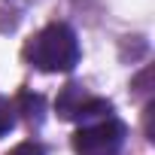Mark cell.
Returning a JSON list of instances; mask_svg holds the SVG:
<instances>
[{
	"instance_id": "obj_5",
	"label": "cell",
	"mask_w": 155,
	"mask_h": 155,
	"mask_svg": "<svg viewBox=\"0 0 155 155\" xmlns=\"http://www.w3.org/2000/svg\"><path fill=\"white\" fill-rule=\"evenodd\" d=\"M6 155H43V146L40 143H18L12 152H6Z\"/></svg>"
},
{
	"instance_id": "obj_2",
	"label": "cell",
	"mask_w": 155,
	"mask_h": 155,
	"mask_svg": "<svg viewBox=\"0 0 155 155\" xmlns=\"http://www.w3.org/2000/svg\"><path fill=\"white\" fill-rule=\"evenodd\" d=\"M125 134L128 131L116 116H104L97 122L82 125L73 134V149H76V155H119Z\"/></svg>"
},
{
	"instance_id": "obj_3",
	"label": "cell",
	"mask_w": 155,
	"mask_h": 155,
	"mask_svg": "<svg viewBox=\"0 0 155 155\" xmlns=\"http://www.w3.org/2000/svg\"><path fill=\"white\" fill-rule=\"evenodd\" d=\"M58 116L61 119H70V122H97L104 116H113V107L101 97H88L79 85H67L58 97Z\"/></svg>"
},
{
	"instance_id": "obj_4",
	"label": "cell",
	"mask_w": 155,
	"mask_h": 155,
	"mask_svg": "<svg viewBox=\"0 0 155 155\" xmlns=\"http://www.w3.org/2000/svg\"><path fill=\"white\" fill-rule=\"evenodd\" d=\"M12 128H15V107L6 97H0V137L9 134Z\"/></svg>"
},
{
	"instance_id": "obj_1",
	"label": "cell",
	"mask_w": 155,
	"mask_h": 155,
	"mask_svg": "<svg viewBox=\"0 0 155 155\" xmlns=\"http://www.w3.org/2000/svg\"><path fill=\"white\" fill-rule=\"evenodd\" d=\"M28 61L43 73H67L79 64V40L64 21L46 25L25 49Z\"/></svg>"
}]
</instances>
